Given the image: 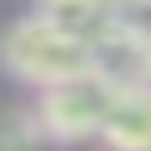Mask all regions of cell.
<instances>
[{"instance_id": "7a4b0ae2", "label": "cell", "mask_w": 151, "mask_h": 151, "mask_svg": "<svg viewBox=\"0 0 151 151\" xmlns=\"http://www.w3.org/2000/svg\"><path fill=\"white\" fill-rule=\"evenodd\" d=\"M118 88H109L97 76H84V80H71L59 88L38 92V122L46 130V143H84V139H101L105 126L118 109Z\"/></svg>"}, {"instance_id": "277c9868", "label": "cell", "mask_w": 151, "mask_h": 151, "mask_svg": "<svg viewBox=\"0 0 151 151\" xmlns=\"http://www.w3.org/2000/svg\"><path fill=\"white\" fill-rule=\"evenodd\" d=\"M101 143L109 151H151V84L118 97Z\"/></svg>"}, {"instance_id": "8992f818", "label": "cell", "mask_w": 151, "mask_h": 151, "mask_svg": "<svg viewBox=\"0 0 151 151\" xmlns=\"http://www.w3.org/2000/svg\"><path fill=\"white\" fill-rule=\"evenodd\" d=\"M42 143H46V130L34 109L0 105V151H38Z\"/></svg>"}, {"instance_id": "5b68a950", "label": "cell", "mask_w": 151, "mask_h": 151, "mask_svg": "<svg viewBox=\"0 0 151 151\" xmlns=\"http://www.w3.org/2000/svg\"><path fill=\"white\" fill-rule=\"evenodd\" d=\"M29 13L46 17L50 25L67 29L71 38H84V42L109 25V0H34Z\"/></svg>"}, {"instance_id": "3957f363", "label": "cell", "mask_w": 151, "mask_h": 151, "mask_svg": "<svg viewBox=\"0 0 151 151\" xmlns=\"http://www.w3.org/2000/svg\"><path fill=\"white\" fill-rule=\"evenodd\" d=\"M92 50V76L105 80L118 92H134L143 84H151V42L126 34L118 25H105L101 34L88 38Z\"/></svg>"}, {"instance_id": "6da1fadb", "label": "cell", "mask_w": 151, "mask_h": 151, "mask_svg": "<svg viewBox=\"0 0 151 151\" xmlns=\"http://www.w3.org/2000/svg\"><path fill=\"white\" fill-rule=\"evenodd\" d=\"M0 67L13 80L46 92L92 76V50L84 38H71L67 29L50 25L46 17L25 13L0 34Z\"/></svg>"}, {"instance_id": "52a82bcc", "label": "cell", "mask_w": 151, "mask_h": 151, "mask_svg": "<svg viewBox=\"0 0 151 151\" xmlns=\"http://www.w3.org/2000/svg\"><path fill=\"white\" fill-rule=\"evenodd\" d=\"M109 25L151 42V0H109Z\"/></svg>"}]
</instances>
